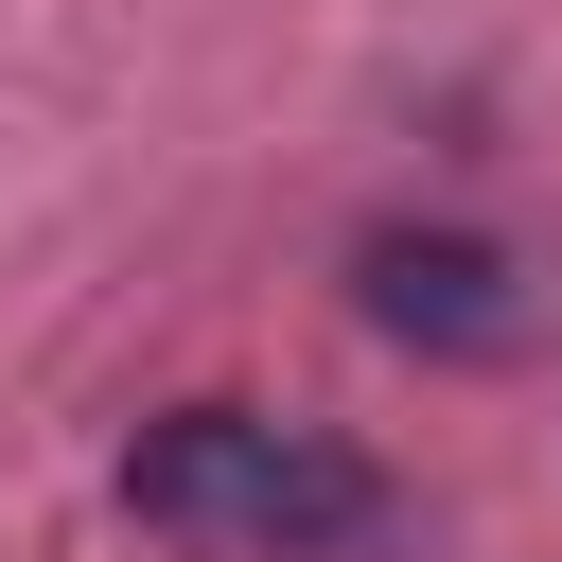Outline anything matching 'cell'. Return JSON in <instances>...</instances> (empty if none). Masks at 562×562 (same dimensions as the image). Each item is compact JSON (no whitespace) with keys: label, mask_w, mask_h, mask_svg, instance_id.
Listing matches in <instances>:
<instances>
[{"label":"cell","mask_w":562,"mask_h":562,"mask_svg":"<svg viewBox=\"0 0 562 562\" xmlns=\"http://www.w3.org/2000/svg\"><path fill=\"white\" fill-rule=\"evenodd\" d=\"M123 509L176 527V544H211V562H386V544H404V492H386L351 439L263 422V404H176V422H140Z\"/></svg>","instance_id":"1"},{"label":"cell","mask_w":562,"mask_h":562,"mask_svg":"<svg viewBox=\"0 0 562 562\" xmlns=\"http://www.w3.org/2000/svg\"><path fill=\"white\" fill-rule=\"evenodd\" d=\"M351 299H369V334H404V351H439V369H509V351H544V316H562V281H544L527 246H492V228H369V246H351Z\"/></svg>","instance_id":"2"}]
</instances>
